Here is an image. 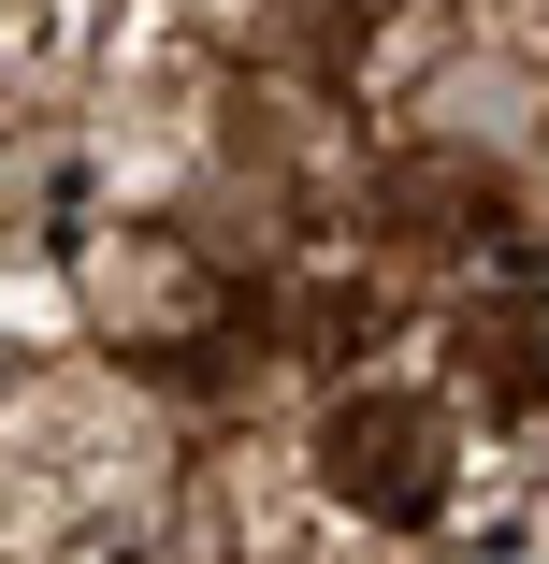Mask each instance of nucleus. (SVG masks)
I'll use <instances>...</instances> for the list:
<instances>
[{"label": "nucleus", "mask_w": 549, "mask_h": 564, "mask_svg": "<svg viewBox=\"0 0 549 564\" xmlns=\"http://www.w3.org/2000/svg\"><path fill=\"white\" fill-rule=\"evenodd\" d=\"M318 478H333L362 521H433L449 507V420L419 391H348L318 420Z\"/></svg>", "instance_id": "1"}, {"label": "nucleus", "mask_w": 549, "mask_h": 564, "mask_svg": "<svg viewBox=\"0 0 549 564\" xmlns=\"http://www.w3.org/2000/svg\"><path fill=\"white\" fill-rule=\"evenodd\" d=\"M87 304L131 333V348H188V333H217V261L202 247H174V232H131V247H101L87 261Z\"/></svg>", "instance_id": "2"}]
</instances>
